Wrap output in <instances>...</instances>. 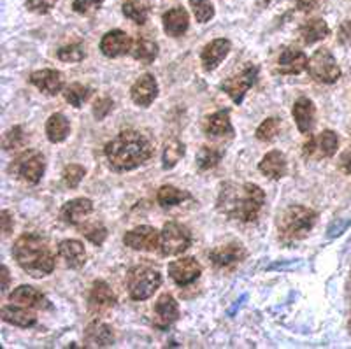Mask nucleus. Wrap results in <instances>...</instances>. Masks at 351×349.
Listing matches in <instances>:
<instances>
[{"label":"nucleus","instance_id":"1","mask_svg":"<svg viewBox=\"0 0 351 349\" xmlns=\"http://www.w3.org/2000/svg\"><path fill=\"white\" fill-rule=\"evenodd\" d=\"M106 158L114 171H134L153 155L149 139L137 130H125L106 144Z\"/></svg>","mask_w":351,"mask_h":349},{"label":"nucleus","instance_id":"2","mask_svg":"<svg viewBox=\"0 0 351 349\" xmlns=\"http://www.w3.org/2000/svg\"><path fill=\"white\" fill-rule=\"evenodd\" d=\"M265 204V193L258 184L246 183L243 186L225 184L218 199V209L232 219L243 223L256 221Z\"/></svg>","mask_w":351,"mask_h":349},{"label":"nucleus","instance_id":"3","mask_svg":"<svg viewBox=\"0 0 351 349\" xmlns=\"http://www.w3.org/2000/svg\"><path fill=\"white\" fill-rule=\"evenodd\" d=\"M12 254L18 265L32 278H44L55 269V254L48 246V241L39 234H23L12 248Z\"/></svg>","mask_w":351,"mask_h":349},{"label":"nucleus","instance_id":"4","mask_svg":"<svg viewBox=\"0 0 351 349\" xmlns=\"http://www.w3.org/2000/svg\"><path fill=\"white\" fill-rule=\"evenodd\" d=\"M316 215L315 210L304 206H290L283 210L278 219V230L280 239L285 244H293L297 241H302L315 226Z\"/></svg>","mask_w":351,"mask_h":349},{"label":"nucleus","instance_id":"5","mask_svg":"<svg viewBox=\"0 0 351 349\" xmlns=\"http://www.w3.org/2000/svg\"><path fill=\"white\" fill-rule=\"evenodd\" d=\"M162 285V274L148 265H137L128 272V293L134 300H146L152 297Z\"/></svg>","mask_w":351,"mask_h":349},{"label":"nucleus","instance_id":"6","mask_svg":"<svg viewBox=\"0 0 351 349\" xmlns=\"http://www.w3.org/2000/svg\"><path fill=\"white\" fill-rule=\"evenodd\" d=\"M44 169H46V160H44L43 153L36 149L23 151L14 162L9 167V172L12 176H16L18 179L25 181V183L37 184L40 178L44 176Z\"/></svg>","mask_w":351,"mask_h":349},{"label":"nucleus","instance_id":"7","mask_svg":"<svg viewBox=\"0 0 351 349\" xmlns=\"http://www.w3.org/2000/svg\"><path fill=\"white\" fill-rule=\"evenodd\" d=\"M192 244V234L181 223H167L160 232V251L164 256H178Z\"/></svg>","mask_w":351,"mask_h":349},{"label":"nucleus","instance_id":"8","mask_svg":"<svg viewBox=\"0 0 351 349\" xmlns=\"http://www.w3.org/2000/svg\"><path fill=\"white\" fill-rule=\"evenodd\" d=\"M307 71H309V75L316 83L322 84H332L341 77V67L337 65L334 55L328 49L315 51V55L309 58Z\"/></svg>","mask_w":351,"mask_h":349},{"label":"nucleus","instance_id":"9","mask_svg":"<svg viewBox=\"0 0 351 349\" xmlns=\"http://www.w3.org/2000/svg\"><path fill=\"white\" fill-rule=\"evenodd\" d=\"M256 77H258V67L255 65H247L241 74L234 75L228 81H225L221 84L223 92L230 97L236 104H241L244 100V95L247 93V90L256 83Z\"/></svg>","mask_w":351,"mask_h":349},{"label":"nucleus","instance_id":"10","mask_svg":"<svg viewBox=\"0 0 351 349\" xmlns=\"http://www.w3.org/2000/svg\"><path fill=\"white\" fill-rule=\"evenodd\" d=\"M125 246L136 251H155L160 248V234L153 226L143 225L123 235Z\"/></svg>","mask_w":351,"mask_h":349},{"label":"nucleus","instance_id":"11","mask_svg":"<svg viewBox=\"0 0 351 349\" xmlns=\"http://www.w3.org/2000/svg\"><path fill=\"white\" fill-rule=\"evenodd\" d=\"M167 270L172 281L180 286L192 285V282L197 281V279L200 278V274H202V267H200V263L192 256H184L181 258V260H176V262L169 263Z\"/></svg>","mask_w":351,"mask_h":349},{"label":"nucleus","instance_id":"12","mask_svg":"<svg viewBox=\"0 0 351 349\" xmlns=\"http://www.w3.org/2000/svg\"><path fill=\"white\" fill-rule=\"evenodd\" d=\"M337 147H339V137L337 134L332 130H324L318 137H311L309 143L304 144V155L306 156H325V158H330L337 153Z\"/></svg>","mask_w":351,"mask_h":349},{"label":"nucleus","instance_id":"13","mask_svg":"<svg viewBox=\"0 0 351 349\" xmlns=\"http://www.w3.org/2000/svg\"><path fill=\"white\" fill-rule=\"evenodd\" d=\"M180 317V306L172 295L164 293L155 304V326L160 330H167L174 325Z\"/></svg>","mask_w":351,"mask_h":349},{"label":"nucleus","instance_id":"14","mask_svg":"<svg viewBox=\"0 0 351 349\" xmlns=\"http://www.w3.org/2000/svg\"><path fill=\"white\" fill-rule=\"evenodd\" d=\"M9 300L14 302V304H20L23 307H30V309H51L49 298L44 293H40L39 290H36L34 286H18L9 295Z\"/></svg>","mask_w":351,"mask_h":349},{"label":"nucleus","instance_id":"15","mask_svg":"<svg viewBox=\"0 0 351 349\" xmlns=\"http://www.w3.org/2000/svg\"><path fill=\"white\" fill-rule=\"evenodd\" d=\"M156 95H158V83H156L155 75L152 74H143L130 88L132 100L141 108L152 106Z\"/></svg>","mask_w":351,"mask_h":349},{"label":"nucleus","instance_id":"16","mask_svg":"<svg viewBox=\"0 0 351 349\" xmlns=\"http://www.w3.org/2000/svg\"><path fill=\"white\" fill-rule=\"evenodd\" d=\"M246 254L247 253L243 244H239V242H230V244H225V246H219L216 250H213L209 258H211V262L216 267H219V269H228V267H234L243 262Z\"/></svg>","mask_w":351,"mask_h":349},{"label":"nucleus","instance_id":"17","mask_svg":"<svg viewBox=\"0 0 351 349\" xmlns=\"http://www.w3.org/2000/svg\"><path fill=\"white\" fill-rule=\"evenodd\" d=\"M132 44L134 43L123 30H111L100 40V51L108 58H116V56H123L132 51Z\"/></svg>","mask_w":351,"mask_h":349},{"label":"nucleus","instance_id":"18","mask_svg":"<svg viewBox=\"0 0 351 349\" xmlns=\"http://www.w3.org/2000/svg\"><path fill=\"white\" fill-rule=\"evenodd\" d=\"M232 44L228 39H215L209 44H206L202 49V55H200V62H202L204 71H215L221 62L225 60V56L230 51Z\"/></svg>","mask_w":351,"mask_h":349},{"label":"nucleus","instance_id":"19","mask_svg":"<svg viewBox=\"0 0 351 349\" xmlns=\"http://www.w3.org/2000/svg\"><path fill=\"white\" fill-rule=\"evenodd\" d=\"M30 83L46 95L55 97L64 88V75L62 72L53 71V69H44V71H37L30 75Z\"/></svg>","mask_w":351,"mask_h":349},{"label":"nucleus","instance_id":"20","mask_svg":"<svg viewBox=\"0 0 351 349\" xmlns=\"http://www.w3.org/2000/svg\"><path fill=\"white\" fill-rule=\"evenodd\" d=\"M88 306L93 313H106L116 306V295L106 281H95L88 297Z\"/></svg>","mask_w":351,"mask_h":349},{"label":"nucleus","instance_id":"21","mask_svg":"<svg viewBox=\"0 0 351 349\" xmlns=\"http://www.w3.org/2000/svg\"><path fill=\"white\" fill-rule=\"evenodd\" d=\"M307 65H309V60H307L306 53L293 48H285L278 60V71L285 75L300 74L306 71Z\"/></svg>","mask_w":351,"mask_h":349},{"label":"nucleus","instance_id":"22","mask_svg":"<svg viewBox=\"0 0 351 349\" xmlns=\"http://www.w3.org/2000/svg\"><path fill=\"white\" fill-rule=\"evenodd\" d=\"M293 119H295L297 128H299L300 134H311L313 128H315V118H316V109L313 100L306 99V97H300L295 104H293Z\"/></svg>","mask_w":351,"mask_h":349},{"label":"nucleus","instance_id":"23","mask_svg":"<svg viewBox=\"0 0 351 349\" xmlns=\"http://www.w3.org/2000/svg\"><path fill=\"white\" fill-rule=\"evenodd\" d=\"M93 202L90 199H74L64 204L60 209V218L67 225H80L88 215H92Z\"/></svg>","mask_w":351,"mask_h":349},{"label":"nucleus","instance_id":"24","mask_svg":"<svg viewBox=\"0 0 351 349\" xmlns=\"http://www.w3.org/2000/svg\"><path fill=\"white\" fill-rule=\"evenodd\" d=\"M84 342L90 348H109L114 344V333L109 325L102 322H93L84 330Z\"/></svg>","mask_w":351,"mask_h":349},{"label":"nucleus","instance_id":"25","mask_svg":"<svg viewBox=\"0 0 351 349\" xmlns=\"http://www.w3.org/2000/svg\"><path fill=\"white\" fill-rule=\"evenodd\" d=\"M58 254L65 262V265L71 267V269H81L86 262V251L84 246L76 239H67V241H62L60 246H58Z\"/></svg>","mask_w":351,"mask_h":349},{"label":"nucleus","instance_id":"26","mask_svg":"<svg viewBox=\"0 0 351 349\" xmlns=\"http://www.w3.org/2000/svg\"><path fill=\"white\" fill-rule=\"evenodd\" d=\"M258 169L263 176H267V178L271 179L285 178L288 169L287 156H285L281 151H271V153H267V155L263 156Z\"/></svg>","mask_w":351,"mask_h":349},{"label":"nucleus","instance_id":"27","mask_svg":"<svg viewBox=\"0 0 351 349\" xmlns=\"http://www.w3.org/2000/svg\"><path fill=\"white\" fill-rule=\"evenodd\" d=\"M162 21H164V30L171 37H181L188 30V25H190L188 12L183 8L169 9L164 18H162Z\"/></svg>","mask_w":351,"mask_h":349},{"label":"nucleus","instance_id":"28","mask_svg":"<svg viewBox=\"0 0 351 349\" xmlns=\"http://www.w3.org/2000/svg\"><path fill=\"white\" fill-rule=\"evenodd\" d=\"M204 130H206L208 135H213V137H225V135L234 134V127H232L228 111H218L209 116L206 119Z\"/></svg>","mask_w":351,"mask_h":349},{"label":"nucleus","instance_id":"29","mask_svg":"<svg viewBox=\"0 0 351 349\" xmlns=\"http://www.w3.org/2000/svg\"><path fill=\"white\" fill-rule=\"evenodd\" d=\"M2 320L14 326H21V328H30L37 323V316L32 311L14 306L2 307Z\"/></svg>","mask_w":351,"mask_h":349},{"label":"nucleus","instance_id":"30","mask_svg":"<svg viewBox=\"0 0 351 349\" xmlns=\"http://www.w3.org/2000/svg\"><path fill=\"white\" fill-rule=\"evenodd\" d=\"M71 134V123L62 112H55L49 116L48 123H46V135L53 144L64 143Z\"/></svg>","mask_w":351,"mask_h":349},{"label":"nucleus","instance_id":"31","mask_svg":"<svg viewBox=\"0 0 351 349\" xmlns=\"http://www.w3.org/2000/svg\"><path fill=\"white\" fill-rule=\"evenodd\" d=\"M132 56L143 64H152L158 56V44L149 37H137L132 44Z\"/></svg>","mask_w":351,"mask_h":349},{"label":"nucleus","instance_id":"32","mask_svg":"<svg viewBox=\"0 0 351 349\" xmlns=\"http://www.w3.org/2000/svg\"><path fill=\"white\" fill-rule=\"evenodd\" d=\"M330 34V28L324 20H309L300 27V37L306 44H315L318 40L325 39Z\"/></svg>","mask_w":351,"mask_h":349},{"label":"nucleus","instance_id":"33","mask_svg":"<svg viewBox=\"0 0 351 349\" xmlns=\"http://www.w3.org/2000/svg\"><path fill=\"white\" fill-rule=\"evenodd\" d=\"M123 14L137 25H144L149 16V4L146 0H128L123 4Z\"/></svg>","mask_w":351,"mask_h":349},{"label":"nucleus","instance_id":"34","mask_svg":"<svg viewBox=\"0 0 351 349\" xmlns=\"http://www.w3.org/2000/svg\"><path fill=\"white\" fill-rule=\"evenodd\" d=\"M186 199H190V193H188V191H183L180 190V188L171 186V184L162 186L158 190V193H156V200H158V204L162 207L178 206V204H181Z\"/></svg>","mask_w":351,"mask_h":349},{"label":"nucleus","instance_id":"35","mask_svg":"<svg viewBox=\"0 0 351 349\" xmlns=\"http://www.w3.org/2000/svg\"><path fill=\"white\" fill-rule=\"evenodd\" d=\"M64 97L74 108H83V104L92 97V88L81 83H72L64 90Z\"/></svg>","mask_w":351,"mask_h":349},{"label":"nucleus","instance_id":"36","mask_svg":"<svg viewBox=\"0 0 351 349\" xmlns=\"http://www.w3.org/2000/svg\"><path fill=\"white\" fill-rule=\"evenodd\" d=\"M184 156V144L178 139H172L165 144L164 147V155H162V165L164 169H172L180 163V160Z\"/></svg>","mask_w":351,"mask_h":349},{"label":"nucleus","instance_id":"37","mask_svg":"<svg viewBox=\"0 0 351 349\" xmlns=\"http://www.w3.org/2000/svg\"><path fill=\"white\" fill-rule=\"evenodd\" d=\"M221 156L223 153L216 147L211 146H202L200 151L197 153V167H199L200 171H211L221 162Z\"/></svg>","mask_w":351,"mask_h":349},{"label":"nucleus","instance_id":"38","mask_svg":"<svg viewBox=\"0 0 351 349\" xmlns=\"http://www.w3.org/2000/svg\"><path fill=\"white\" fill-rule=\"evenodd\" d=\"M281 130V121L278 118H267L263 119L262 125L256 128V139L262 143H271L274 141Z\"/></svg>","mask_w":351,"mask_h":349},{"label":"nucleus","instance_id":"39","mask_svg":"<svg viewBox=\"0 0 351 349\" xmlns=\"http://www.w3.org/2000/svg\"><path fill=\"white\" fill-rule=\"evenodd\" d=\"M81 234L95 246H102L108 239V228L100 223H86V225L81 226Z\"/></svg>","mask_w":351,"mask_h":349},{"label":"nucleus","instance_id":"40","mask_svg":"<svg viewBox=\"0 0 351 349\" xmlns=\"http://www.w3.org/2000/svg\"><path fill=\"white\" fill-rule=\"evenodd\" d=\"M190 8L199 23H208L215 16V5L211 0H190Z\"/></svg>","mask_w":351,"mask_h":349},{"label":"nucleus","instance_id":"41","mask_svg":"<svg viewBox=\"0 0 351 349\" xmlns=\"http://www.w3.org/2000/svg\"><path fill=\"white\" fill-rule=\"evenodd\" d=\"M84 56H86V53H84L81 44H69V46L58 49V58L65 64H77V62L84 60Z\"/></svg>","mask_w":351,"mask_h":349},{"label":"nucleus","instance_id":"42","mask_svg":"<svg viewBox=\"0 0 351 349\" xmlns=\"http://www.w3.org/2000/svg\"><path fill=\"white\" fill-rule=\"evenodd\" d=\"M84 176H86L84 167L77 165V163H71V165H67L64 169V174H62V178H64V183L67 184L69 188H77L80 186L81 181L84 179Z\"/></svg>","mask_w":351,"mask_h":349},{"label":"nucleus","instance_id":"43","mask_svg":"<svg viewBox=\"0 0 351 349\" xmlns=\"http://www.w3.org/2000/svg\"><path fill=\"white\" fill-rule=\"evenodd\" d=\"M23 144H25V134L21 127L9 128V130L4 134V139H2V147H4L5 151L18 149V147H21Z\"/></svg>","mask_w":351,"mask_h":349},{"label":"nucleus","instance_id":"44","mask_svg":"<svg viewBox=\"0 0 351 349\" xmlns=\"http://www.w3.org/2000/svg\"><path fill=\"white\" fill-rule=\"evenodd\" d=\"M104 0H74L72 2V9L80 14H88V12H93L102 5Z\"/></svg>","mask_w":351,"mask_h":349},{"label":"nucleus","instance_id":"45","mask_svg":"<svg viewBox=\"0 0 351 349\" xmlns=\"http://www.w3.org/2000/svg\"><path fill=\"white\" fill-rule=\"evenodd\" d=\"M112 106H114V102L111 99H108V97L99 99L95 102V106H93V115H95L97 119H104L112 111Z\"/></svg>","mask_w":351,"mask_h":349},{"label":"nucleus","instance_id":"46","mask_svg":"<svg viewBox=\"0 0 351 349\" xmlns=\"http://www.w3.org/2000/svg\"><path fill=\"white\" fill-rule=\"evenodd\" d=\"M51 2L48 0H27V9L37 12V14H46L51 11Z\"/></svg>","mask_w":351,"mask_h":349},{"label":"nucleus","instance_id":"47","mask_svg":"<svg viewBox=\"0 0 351 349\" xmlns=\"http://www.w3.org/2000/svg\"><path fill=\"white\" fill-rule=\"evenodd\" d=\"M350 219H344V221H341V219H337V221H334L330 225V228H328V237H337V235L343 234L344 230H346L348 226H350Z\"/></svg>","mask_w":351,"mask_h":349},{"label":"nucleus","instance_id":"48","mask_svg":"<svg viewBox=\"0 0 351 349\" xmlns=\"http://www.w3.org/2000/svg\"><path fill=\"white\" fill-rule=\"evenodd\" d=\"M0 219H2V232H4V235H9L12 230V219L11 216H9L8 210H2V213H0Z\"/></svg>","mask_w":351,"mask_h":349},{"label":"nucleus","instance_id":"49","mask_svg":"<svg viewBox=\"0 0 351 349\" xmlns=\"http://www.w3.org/2000/svg\"><path fill=\"white\" fill-rule=\"evenodd\" d=\"M297 8H299L300 11H313V9L316 8V0H299Z\"/></svg>","mask_w":351,"mask_h":349},{"label":"nucleus","instance_id":"50","mask_svg":"<svg viewBox=\"0 0 351 349\" xmlns=\"http://www.w3.org/2000/svg\"><path fill=\"white\" fill-rule=\"evenodd\" d=\"M2 276H4V285H2V291H5L9 288V269L8 267H2Z\"/></svg>","mask_w":351,"mask_h":349},{"label":"nucleus","instance_id":"51","mask_svg":"<svg viewBox=\"0 0 351 349\" xmlns=\"http://www.w3.org/2000/svg\"><path fill=\"white\" fill-rule=\"evenodd\" d=\"M343 167H344V171H346L348 174H351V158H348V156H344Z\"/></svg>","mask_w":351,"mask_h":349},{"label":"nucleus","instance_id":"52","mask_svg":"<svg viewBox=\"0 0 351 349\" xmlns=\"http://www.w3.org/2000/svg\"><path fill=\"white\" fill-rule=\"evenodd\" d=\"M269 2H271V0H263V4H269Z\"/></svg>","mask_w":351,"mask_h":349},{"label":"nucleus","instance_id":"53","mask_svg":"<svg viewBox=\"0 0 351 349\" xmlns=\"http://www.w3.org/2000/svg\"><path fill=\"white\" fill-rule=\"evenodd\" d=\"M350 288H351V278H350Z\"/></svg>","mask_w":351,"mask_h":349},{"label":"nucleus","instance_id":"54","mask_svg":"<svg viewBox=\"0 0 351 349\" xmlns=\"http://www.w3.org/2000/svg\"><path fill=\"white\" fill-rule=\"evenodd\" d=\"M350 332H351V322H350Z\"/></svg>","mask_w":351,"mask_h":349}]
</instances>
